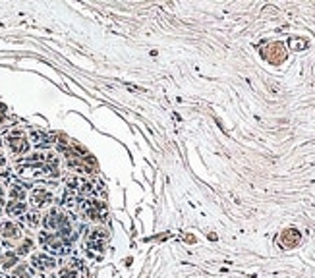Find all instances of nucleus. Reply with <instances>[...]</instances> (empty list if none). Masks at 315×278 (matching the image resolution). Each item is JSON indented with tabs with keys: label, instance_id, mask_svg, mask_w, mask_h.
Masks as SVG:
<instances>
[{
	"label": "nucleus",
	"instance_id": "f257e3e1",
	"mask_svg": "<svg viewBox=\"0 0 315 278\" xmlns=\"http://www.w3.org/2000/svg\"><path fill=\"white\" fill-rule=\"evenodd\" d=\"M16 170L20 174H31V176H60V164L58 156L53 153H35L16 162Z\"/></svg>",
	"mask_w": 315,
	"mask_h": 278
},
{
	"label": "nucleus",
	"instance_id": "f03ea898",
	"mask_svg": "<svg viewBox=\"0 0 315 278\" xmlns=\"http://www.w3.org/2000/svg\"><path fill=\"white\" fill-rule=\"evenodd\" d=\"M39 244H41V247L43 249H47V253L51 255H66V253L70 251V244H66V240L64 238H60L58 234H54V232H47V230H43V232H39Z\"/></svg>",
	"mask_w": 315,
	"mask_h": 278
},
{
	"label": "nucleus",
	"instance_id": "7ed1b4c3",
	"mask_svg": "<svg viewBox=\"0 0 315 278\" xmlns=\"http://www.w3.org/2000/svg\"><path fill=\"white\" fill-rule=\"evenodd\" d=\"M79 207H81L83 218L93 220V222H103L106 218V215H108L106 205L103 201H99V199H81Z\"/></svg>",
	"mask_w": 315,
	"mask_h": 278
},
{
	"label": "nucleus",
	"instance_id": "20e7f679",
	"mask_svg": "<svg viewBox=\"0 0 315 278\" xmlns=\"http://www.w3.org/2000/svg\"><path fill=\"white\" fill-rule=\"evenodd\" d=\"M6 145H8V149L12 154H16V156H22V154H26L29 151V139H27V135L22 131V129H12L8 135H6Z\"/></svg>",
	"mask_w": 315,
	"mask_h": 278
},
{
	"label": "nucleus",
	"instance_id": "39448f33",
	"mask_svg": "<svg viewBox=\"0 0 315 278\" xmlns=\"http://www.w3.org/2000/svg\"><path fill=\"white\" fill-rule=\"evenodd\" d=\"M106 242H108V232H106L105 228H95V230L87 236L85 247H87L89 251H105Z\"/></svg>",
	"mask_w": 315,
	"mask_h": 278
},
{
	"label": "nucleus",
	"instance_id": "423d86ee",
	"mask_svg": "<svg viewBox=\"0 0 315 278\" xmlns=\"http://www.w3.org/2000/svg\"><path fill=\"white\" fill-rule=\"evenodd\" d=\"M54 199L53 191L51 189H47V187H33L31 189V193H29V203H31V207L33 209H45L47 205H51Z\"/></svg>",
	"mask_w": 315,
	"mask_h": 278
},
{
	"label": "nucleus",
	"instance_id": "0eeeda50",
	"mask_svg": "<svg viewBox=\"0 0 315 278\" xmlns=\"http://www.w3.org/2000/svg\"><path fill=\"white\" fill-rule=\"evenodd\" d=\"M261 56L271 64H281L286 60V49L283 43H269L261 51Z\"/></svg>",
	"mask_w": 315,
	"mask_h": 278
},
{
	"label": "nucleus",
	"instance_id": "6e6552de",
	"mask_svg": "<svg viewBox=\"0 0 315 278\" xmlns=\"http://www.w3.org/2000/svg\"><path fill=\"white\" fill-rule=\"evenodd\" d=\"M31 267L41 271V273H47V271L56 269V259L49 253H33L31 255Z\"/></svg>",
	"mask_w": 315,
	"mask_h": 278
},
{
	"label": "nucleus",
	"instance_id": "1a4fd4ad",
	"mask_svg": "<svg viewBox=\"0 0 315 278\" xmlns=\"http://www.w3.org/2000/svg\"><path fill=\"white\" fill-rule=\"evenodd\" d=\"M0 238L2 240H10V242L22 240V226L18 222H14V220L0 222Z\"/></svg>",
	"mask_w": 315,
	"mask_h": 278
},
{
	"label": "nucleus",
	"instance_id": "9d476101",
	"mask_svg": "<svg viewBox=\"0 0 315 278\" xmlns=\"http://www.w3.org/2000/svg\"><path fill=\"white\" fill-rule=\"evenodd\" d=\"M300 240H302V236H300V232H298L296 228H286V230L281 234V246L286 247V249L296 247V246L300 244Z\"/></svg>",
	"mask_w": 315,
	"mask_h": 278
},
{
	"label": "nucleus",
	"instance_id": "9b49d317",
	"mask_svg": "<svg viewBox=\"0 0 315 278\" xmlns=\"http://www.w3.org/2000/svg\"><path fill=\"white\" fill-rule=\"evenodd\" d=\"M6 215L8 216H14V218H20V216H26L27 215V203L26 201H8L4 207Z\"/></svg>",
	"mask_w": 315,
	"mask_h": 278
},
{
	"label": "nucleus",
	"instance_id": "f8f14e48",
	"mask_svg": "<svg viewBox=\"0 0 315 278\" xmlns=\"http://www.w3.org/2000/svg\"><path fill=\"white\" fill-rule=\"evenodd\" d=\"M18 253L16 251H6L0 255V267L4 269V271H12L16 265H18Z\"/></svg>",
	"mask_w": 315,
	"mask_h": 278
},
{
	"label": "nucleus",
	"instance_id": "ddd939ff",
	"mask_svg": "<svg viewBox=\"0 0 315 278\" xmlns=\"http://www.w3.org/2000/svg\"><path fill=\"white\" fill-rule=\"evenodd\" d=\"M8 195H10V201H26L27 197L26 185H24V184H12Z\"/></svg>",
	"mask_w": 315,
	"mask_h": 278
},
{
	"label": "nucleus",
	"instance_id": "4468645a",
	"mask_svg": "<svg viewBox=\"0 0 315 278\" xmlns=\"http://www.w3.org/2000/svg\"><path fill=\"white\" fill-rule=\"evenodd\" d=\"M10 277L12 278H31V269H29V265H26V263H18V265L12 269Z\"/></svg>",
	"mask_w": 315,
	"mask_h": 278
},
{
	"label": "nucleus",
	"instance_id": "2eb2a0df",
	"mask_svg": "<svg viewBox=\"0 0 315 278\" xmlns=\"http://www.w3.org/2000/svg\"><path fill=\"white\" fill-rule=\"evenodd\" d=\"M31 139H33V143L39 145V147L53 143V137H51L49 133H45V131H31Z\"/></svg>",
	"mask_w": 315,
	"mask_h": 278
},
{
	"label": "nucleus",
	"instance_id": "dca6fc26",
	"mask_svg": "<svg viewBox=\"0 0 315 278\" xmlns=\"http://www.w3.org/2000/svg\"><path fill=\"white\" fill-rule=\"evenodd\" d=\"M33 240L31 238H26V240H22V244L18 246V249H16V253H18V257L20 255H27V253H31V249H33Z\"/></svg>",
	"mask_w": 315,
	"mask_h": 278
},
{
	"label": "nucleus",
	"instance_id": "f3484780",
	"mask_svg": "<svg viewBox=\"0 0 315 278\" xmlns=\"http://www.w3.org/2000/svg\"><path fill=\"white\" fill-rule=\"evenodd\" d=\"M290 47H292V51H304L308 47V41L302 39V37H292L290 39Z\"/></svg>",
	"mask_w": 315,
	"mask_h": 278
},
{
	"label": "nucleus",
	"instance_id": "a211bd4d",
	"mask_svg": "<svg viewBox=\"0 0 315 278\" xmlns=\"http://www.w3.org/2000/svg\"><path fill=\"white\" fill-rule=\"evenodd\" d=\"M24 218H27V224H29L31 228L39 226V222H41V220H39V215H37V213H27Z\"/></svg>",
	"mask_w": 315,
	"mask_h": 278
},
{
	"label": "nucleus",
	"instance_id": "6ab92c4d",
	"mask_svg": "<svg viewBox=\"0 0 315 278\" xmlns=\"http://www.w3.org/2000/svg\"><path fill=\"white\" fill-rule=\"evenodd\" d=\"M4 207H6V205H4V187L0 185V215L4 213Z\"/></svg>",
	"mask_w": 315,
	"mask_h": 278
},
{
	"label": "nucleus",
	"instance_id": "aec40b11",
	"mask_svg": "<svg viewBox=\"0 0 315 278\" xmlns=\"http://www.w3.org/2000/svg\"><path fill=\"white\" fill-rule=\"evenodd\" d=\"M6 164V156H4V153H2V149H0V168Z\"/></svg>",
	"mask_w": 315,
	"mask_h": 278
},
{
	"label": "nucleus",
	"instance_id": "412c9836",
	"mask_svg": "<svg viewBox=\"0 0 315 278\" xmlns=\"http://www.w3.org/2000/svg\"><path fill=\"white\" fill-rule=\"evenodd\" d=\"M58 278H60V277H58Z\"/></svg>",
	"mask_w": 315,
	"mask_h": 278
}]
</instances>
